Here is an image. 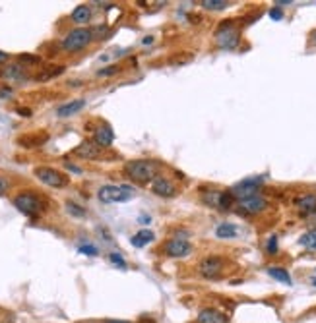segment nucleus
<instances>
[{"mask_svg":"<svg viewBox=\"0 0 316 323\" xmlns=\"http://www.w3.org/2000/svg\"><path fill=\"white\" fill-rule=\"evenodd\" d=\"M268 275L274 277L275 281H279V283L291 284V275H289L283 267H270V269H268Z\"/></svg>","mask_w":316,"mask_h":323,"instance_id":"nucleus-20","label":"nucleus"},{"mask_svg":"<svg viewBox=\"0 0 316 323\" xmlns=\"http://www.w3.org/2000/svg\"><path fill=\"white\" fill-rule=\"evenodd\" d=\"M151 192H153L155 196H161V198H175V196H177V188H175V184H173L171 180L163 178V176H157V178L153 180V184H151Z\"/></svg>","mask_w":316,"mask_h":323,"instance_id":"nucleus-10","label":"nucleus"},{"mask_svg":"<svg viewBox=\"0 0 316 323\" xmlns=\"http://www.w3.org/2000/svg\"><path fill=\"white\" fill-rule=\"evenodd\" d=\"M196 323H229V317L216 308H204L198 313Z\"/></svg>","mask_w":316,"mask_h":323,"instance_id":"nucleus-12","label":"nucleus"},{"mask_svg":"<svg viewBox=\"0 0 316 323\" xmlns=\"http://www.w3.org/2000/svg\"><path fill=\"white\" fill-rule=\"evenodd\" d=\"M153 240V232L151 230H140V232H136L132 238H130V244L134 246V248H144V246H148V244Z\"/></svg>","mask_w":316,"mask_h":323,"instance_id":"nucleus-15","label":"nucleus"},{"mask_svg":"<svg viewBox=\"0 0 316 323\" xmlns=\"http://www.w3.org/2000/svg\"><path fill=\"white\" fill-rule=\"evenodd\" d=\"M239 41H241L239 29L235 27V24L231 20H225V22L220 26V29L216 31V43L220 45L221 49L231 51V49H235V47L239 45Z\"/></svg>","mask_w":316,"mask_h":323,"instance_id":"nucleus-4","label":"nucleus"},{"mask_svg":"<svg viewBox=\"0 0 316 323\" xmlns=\"http://www.w3.org/2000/svg\"><path fill=\"white\" fill-rule=\"evenodd\" d=\"M18 112H20V116H26V118L31 116V110H29V108H20Z\"/></svg>","mask_w":316,"mask_h":323,"instance_id":"nucleus-35","label":"nucleus"},{"mask_svg":"<svg viewBox=\"0 0 316 323\" xmlns=\"http://www.w3.org/2000/svg\"><path fill=\"white\" fill-rule=\"evenodd\" d=\"M74 155H78V157H82V159H89V161H93V159H99L101 155H103V147L101 145H97L95 141H82L78 147L74 149Z\"/></svg>","mask_w":316,"mask_h":323,"instance_id":"nucleus-9","label":"nucleus"},{"mask_svg":"<svg viewBox=\"0 0 316 323\" xmlns=\"http://www.w3.org/2000/svg\"><path fill=\"white\" fill-rule=\"evenodd\" d=\"M241 209L248 213V215H256V213H262L266 207H268V202L262 198V196H252V198H247V200H241L239 202Z\"/></svg>","mask_w":316,"mask_h":323,"instance_id":"nucleus-11","label":"nucleus"},{"mask_svg":"<svg viewBox=\"0 0 316 323\" xmlns=\"http://www.w3.org/2000/svg\"><path fill=\"white\" fill-rule=\"evenodd\" d=\"M235 203L233 192H221L220 196V209H231Z\"/></svg>","mask_w":316,"mask_h":323,"instance_id":"nucleus-23","label":"nucleus"},{"mask_svg":"<svg viewBox=\"0 0 316 323\" xmlns=\"http://www.w3.org/2000/svg\"><path fill=\"white\" fill-rule=\"evenodd\" d=\"M229 6V2H225V0H202V8H206V10H214V12H218V10H225Z\"/></svg>","mask_w":316,"mask_h":323,"instance_id":"nucleus-22","label":"nucleus"},{"mask_svg":"<svg viewBox=\"0 0 316 323\" xmlns=\"http://www.w3.org/2000/svg\"><path fill=\"white\" fill-rule=\"evenodd\" d=\"M225 267V259L218 256H209L206 259H202L200 263V273L207 277V279H218L221 275V271Z\"/></svg>","mask_w":316,"mask_h":323,"instance_id":"nucleus-7","label":"nucleus"},{"mask_svg":"<svg viewBox=\"0 0 316 323\" xmlns=\"http://www.w3.org/2000/svg\"><path fill=\"white\" fill-rule=\"evenodd\" d=\"M124 173L138 184H146V182H151L159 176V165L155 161H146V159L128 161L124 167Z\"/></svg>","mask_w":316,"mask_h":323,"instance_id":"nucleus-1","label":"nucleus"},{"mask_svg":"<svg viewBox=\"0 0 316 323\" xmlns=\"http://www.w3.org/2000/svg\"><path fill=\"white\" fill-rule=\"evenodd\" d=\"M8 58H10V56H8V53H4V51H0V64H2V62H6Z\"/></svg>","mask_w":316,"mask_h":323,"instance_id":"nucleus-36","label":"nucleus"},{"mask_svg":"<svg viewBox=\"0 0 316 323\" xmlns=\"http://www.w3.org/2000/svg\"><path fill=\"white\" fill-rule=\"evenodd\" d=\"M35 176L41 180L43 184L51 186V188H64L68 186L70 178L64 173L56 171V169H51V167H37L35 169Z\"/></svg>","mask_w":316,"mask_h":323,"instance_id":"nucleus-5","label":"nucleus"},{"mask_svg":"<svg viewBox=\"0 0 316 323\" xmlns=\"http://www.w3.org/2000/svg\"><path fill=\"white\" fill-rule=\"evenodd\" d=\"M66 209H68V213H72V215H76V217H85V211H83L80 205H76V203L68 202V203H66Z\"/></svg>","mask_w":316,"mask_h":323,"instance_id":"nucleus-27","label":"nucleus"},{"mask_svg":"<svg viewBox=\"0 0 316 323\" xmlns=\"http://www.w3.org/2000/svg\"><path fill=\"white\" fill-rule=\"evenodd\" d=\"M165 254L169 257H186L192 254V246L186 240L175 238V240H169L165 244Z\"/></svg>","mask_w":316,"mask_h":323,"instance_id":"nucleus-8","label":"nucleus"},{"mask_svg":"<svg viewBox=\"0 0 316 323\" xmlns=\"http://www.w3.org/2000/svg\"><path fill=\"white\" fill-rule=\"evenodd\" d=\"M220 196H221V192H212V194H207V196H204V202H206L207 205L220 207Z\"/></svg>","mask_w":316,"mask_h":323,"instance_id":"nucleus-26","label":"nucleus"},{"mask_svg":"<svg viewBox=\"0 0 316 323\" xmlns=\"http://www.w3.org/2000/svg\"><path fill=\"white\" fill-rule=\"evenodd\" d=\"M89 18H91V10H89V6H85V4L76 6L74 12H72V20H74L76 24H87Z\"/></svg>","mask_w":316,"mask_h":323,"instance_id":"nucleus-17","label":"nucleus"},{"mask_svg":"<svg viewBox=\"0 0 316 323\" xmlns=\"http://www.w3.org/2000/svg\"><path fill=\"white\" fill-rule=\"evenodd\" d=\"M2 186H4V184H2V182H0V190H2Z\"/></svg>","mask_w":316,"mask_h":323,"instance_id":"nucleus-39","label":"nucleus"},{"mask_svg":"<svg viewBox=\"0 0 316 323\" xmlns=\"http://www.w3.org/2000/svg\"><path fill=\"white\" fill-rule=\"evenodd\" d=\"M109 259L115 263V265H119V267H123V269H126V261L123 259V256L121 254H111Z\"/></svg>","mask_w":316,"mask_h":323,"instance_id":"nucleus-31","label":"nucleus"},{"mask_svg":"<svg viewBox=\"0 0 316 323\" xmlns=\"http://www.w3.org/2000/svg\"><path fill=\"white\" fill-rule=\"evenodd\" d=\"M20 62H24V64H39L41 58L33 56V54H20Z\"/></svg>","mask_w":316,"mask_h":323,"instance_id":"nucleus-28","label":"nucleus"},{"mask_svg":"<svg viewBox=\"0 0 316 323\" xmlns=\"http://www.w3.org/2000/svg\"><path fill=\"white\" fill-rule=\"evenodd\" d=\"M113 139H115V134H113V130H111L109 126H101V128H97L95 130V143L97 145H101V147H109L111 143H113Z\"/></svg>","mask_w":316,"mask_h":323,"instance_id":"nucleus-14","label":"nucleus"},{"mask_svg":"<svg viewBox=\"0 0 316 323\" xmlns=\"http://www.w3.org/2000/svg\"><path fill=\"white\" fill-rule=\"evenodd\" d=\"M80 254H83V256H97V248L91 246V244H85V246H80Z\"/></svg>","mask_w":316,"mask_h":323,"instance_id":"nucleus-30","label":"nucleus"},{"mask_svg":"<svg viewBox=\"0 0 316 323\" xmlns=\"http://www.w3.org/2000/svg\"><path fill=\"white\" fill-rule=\"evenodd\" d=\"M2 76L10 78V80H28V74H26L24 66H18V64H12V66L4 68V70H2Z\"/></svg>","mask_w":316,"mask_h":323,"instance_id":"nucleus-18","label":"nucleus"},{"mask_svg":"<svg viewBox=\"0 0 316 323\" xmlns=\"http://www.w3.org/2000/svg\"><path fill=\"white\" fill-rule=\"evenodd\" d=\"M64 72V66H51V70H47V72H43L37 76V80H49V78H55L58 74H62Z\"/></svg>","mask_w":316,"mask_h":323,"instance_id":"nucleus-24","label":"nucleus"},{"mask_svg":"<svg viewBox=\"0 0 316 323\" xmlns=\"http://www.w3.org/2000/svg\"><path fill=\"white\" fill-rule=\"evenodd\" d=\"M266 250H268V254H270V256H275V254H277V238H275V236H272V238L268 240Z\"/></svg>","mask_w":316,"mask_h":323,"instance_id":"nucleus-29","label":"nucleus"},{"mask_svg":"<svg viewBox=\"0 0 316 323\" xmlns=\"http://www.w3.org/2000/svg\"><path fill=\"white\" fill-rule=\"evenodd\" d=\"M14 205L18 207V211H22L24 215L28 217H35L43 211V205L39 202V198L33 196V194H20V196H16Z\"/></svg>","mask_w":316,"mask_h":323,"instance_id":"nucleus-6","label":"nucleus"},{"mask_svg":"<svg viewBox=\"0 0 316 323\" xmlns=\"http://www.w3.org/2000/svg\"><path fill=\"white\" fill-rule=\"evenodd\" d=\"M119 70H121L119 66H107V68H103V70H99L97 76H113V74H117Z\"/></svg>","mask_w":316,"mask_h":323,"instance_id":"nucleus-32","label":"nucleus"},{"mask_svg":"<svg viewBox=\"0 0 316 323\" xmlns=\"http://www.w3.org/2000/svg\"><path fill=\"white\" fill-rule=\"evenodd\" d=\"M270 18H272V20H275V22H279V20L283 18L281 8H277V6H275V8H272V10H270Z\"/></svg>","mask_w":316,"mask_h":323,"instance_id":"nucleus-34","label":"nucleus"},{"mask_svg":"<svg viewBox=\"0 0 316 323\" xmlns=\"http://www.w3.org/2000/svg\"><path fill=\"white\" fill-rule=\"evenodd\" d=\"M47 139V135L45 137H37V135H31V137H22L20 139V143H24V147H35V145H39L41 141Z\"/></svg>","mask_w":316,"mask_h":323,"instance_id":"nucleus-25","label":"nucleus"},{"mask_svg":"<svg viewBox=\"0 0 316 323\" xmlns=\"http://www.w3.org/2000/svg\"><path fill=\"white\" fill-rule=\"evenodd\" d=\"M97 198L103 203H123L134 198V190H132V186H126V184H119V186L107 184V186L99 188Z\"/></svg>","mask_w":316,"mask_h":323,"instance_id":"nucleus-2","label":"nucleus"},{"mask_svg":"<svg viewBox=\"0 0 316 323\" xmlns=\"http://www.w3.org/2000/svg\"><path fill=\"white\" fill-rule=\"evenodd\" d=\"M301 246L304 248H308V250H316V229L314 230H308V232H304L301 236Z\"/></svg>","mask_w":316,"mask_h":323,"instance_id":"nucleus-21","label":"nucleus"},{"mask_svg":"<svg viewBox=\"0 0 316 323\" xmlns=\"http://www.w3.org/2000/svg\"><path fill=\"white\" fill-rule=\"evenodd\" d=\"M91 41H93V31L91 29H87V27H76V29H72L68 35L62 39V49L68 51V53H76V51L85 49Z\"/></svg>","mask_w":316,"mask_h":323,"instance_id":"nucleus-3","label":"nucleus"},{"mask_svg":"<svg viewBox=\"0 0 316 323\" xmlns=\"http://www.w3.org/2000/svg\"><path fill=\"white\" fill-rule=\"evenodd\" d=\"M216 236L218 238H235L237 236V227L235 225H231V223H223V225H220L218 229H216Z\"/></svg>","mask_w":316,"mask_h":323,"instance_id":"nucleus-19","label":"nucleus"},{"mask_svg":"<svg viewBox=\"0 0 316 323\" xmlns=\"http://www.w3.org/2000/svg\"><path fill=\"white\" fill-rule=\"evenodd\" d=\"M12 93H14V89L10 85H0V99H6V97H10Z\"/></svg>","mask_w":316,"mask_h":323,"instance_id":"nucleus-33","label":"nucleus"},{"mask_svg":"<svg viewBox=\"0 0 316 323\" xmlns=\"http://www.w3.org/2000/svg\"><path fill=\"white\" fill-rule=\"evenodd\" d=\"M312 284H314V286H316V279H312Z\"/></svg>","mask_w":316,"mask_h":323,"instance_id":"nucleus-38","label":"nucleus"},{"mask_svg":"<svg viewBox=\"0 0 316 323\" xmlns=\"http://www.w3.org/2000/svg\"><path fill=\"white\" fill-rule=\"evenodd\" d=\"M140 323H155V321H153V319H142Z\"/></svg>","mask_w":316,"mask_h":323,"instance_id":"nucleus-37","label":"nucleus"},{"mask_svg":"<svg viewBox=\"0 0 316 323\" xmlns=\"http://www.w3.org/2000/svg\"><path fill=\"white\" fill-rule=\"evenodd\" d=\"M83 107H85V101H83V99H76V101H70L66 105H60V107L56 108V114H58L60 118H68L72 114L80 112Z\"/></svg>","mask_w":316,"mask_h":323,"instance_id":"nucleus-13","label":"nucleus"},{"mask_svg":"<svg viewBox=\"0 0 316 323\" xmlns=\"http://www.w3.org/2000/svg\"><path fill=\"white\" fill-rule=\"evenodd\" d=\"M295 203H297V207L301 209L302 213H314L316 211V196H312V194L302 196Z\"/></svg>","mask_w":316,"mask_h":323,"instance_id":"nucleus-16","label":"nucleus"}]
</instances>
